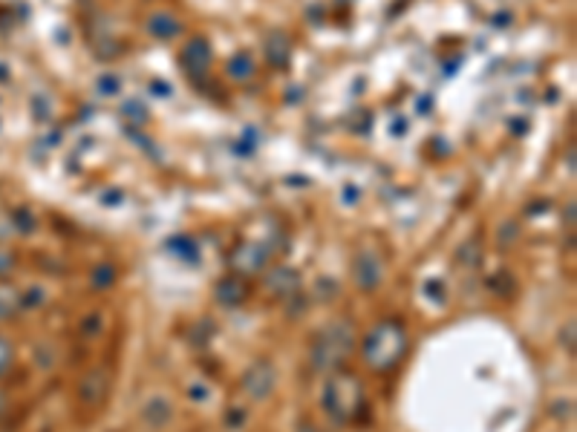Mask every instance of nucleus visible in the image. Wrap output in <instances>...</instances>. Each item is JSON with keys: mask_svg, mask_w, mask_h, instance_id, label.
<instances>
[{"mask_svg": "<svg viewBox=\"0 0 577 432\" xmlns=\"http://www.w3.org/2000/svg\"><path fill=\"white\" fill-rule=\"evenodd\" d=\"M314 291L321 294V300H332L338 294V282H332V280H321L318 285H314Z\"/></svg>", "mask_w": 577, "mask_h": 432, "instance_id": "412c9836", "label": "nucleus"}, {"mask_svg": "<svg viewBox=\"0 0 577 432\" xmlns=\"http://www.w3.org/2000/svg\"><path fill=\"white\" fill-rule=\"evenodd\" d=\"M190 398H208V389L205 386H190Z\"/></svg>", "mask_w": 577, "mask_h": 432, "instance_id": "bb28decb", "label": "nucleus"}, {"mask_svg": "<svg viewBox=\"0 0 577 432\" xmlns=\"http://www.w3.org/2000/svg\"><path fill=\"white\" fill-rule=\"evenodd\" d=\"M407 352V332L405 323L398 320H381L378 326L364 337L361 357L370 363L375 372H387L393 369Z\"/></svg>", "mask_w": 577, "mask_h": 432, "instance_id": "7ed1b4c3", "label": "nucleus"}, {"mask_svg": "<svg viewBox=\"0 0 577 432\" xmlns=\"http://www.w3.org/2000/svg\"><path fill=\"white\" fill-rule=\"evenodd\" d=\"M269 254H266V248H260V245H240L237 248V254H234V265L240 268V271H260V268L266 265Z\"/></svg>", "mask_w": 577, "mask_h": 432, "instance_id": "9d476101", "label": "nucleus"}, {"mask_svg": "<svg viewBox=\"0 0 577 432\" xmlns=\"http://www.w3.org/2000/svg\"><path fill=\"white\" fill-rule=\"evenodd\" d=\"M116 282V265L113 262H101L93 271V288H110Z\"/></svg>", "mask_w": 577, "mask_h": 432, "instance_id": "2eb2a0df", "label": "nucleus"}, {"mask_svg": "<svg viewBox=\"0 0 577 432\" xmlns=\"http://www.w3.org/2000/svg\"><path fill=\"white\" fill-rule=\"evenodd\" d=\"M214 297L222 309H237V305H242V300L249 297V285L242 277H222L214 288Z\"/></svg>", "mask_w": 577, "mask_h": 432, "instance_id": "6e6552de", "label": "nucleus"}, {"mask_svg": "<svg viewBox=\"0 0 577 432\" xmlns=\"http://www.w3.org/2000/svg\"><path fill=\"white\" fill-rule=\"evenodd\" d=\"M353 277H355V282H358L361 291H375L378 282H381V277H384L381 260L375 254H370V251H366V254H358L355 268H353Z\"/></svg>", "mask_w": 577, "mask_h": 432, "instance_id": "423d86ee", "label": "nucleus"}, {"mask_svg": "<svg viewBox=\"0 0 577 432\" xmlns=\"http://www.w3.org/2000/svg\"><path fill=\"white\" fill-rule=\"evenodd\" d=\"M12 268V257L9 254H0V274H6Z\"/></svg>", "mask_w": 577, "mask_h": 432, "instance_id": "a878e982", "label": "nucleus"}, {"mask_svg": "<svg viewBox=\"0 0 577 432\" xmlns=\"http://www.w3.org/2000/svg\"><path fill=\"white\" fill-rule=\"evenodd\" d=\"M81 332H84L87 337H98V334L104 332V317H101L98 312H93V314H87V317L81 320Z\"/></svg>", "mask_w": 577, "mask_h": 432, "instance_id": "f3484780", "label": "nucleus"}, {"mask_svg": "<svg viewBox=\"0 0 577 432\" xmlns=\"http://www.w3.org/2000/svg\"><path fill=\"white\" fill-rule=\"evenodd\" d=\"M274 386H277V372L269 360H257V363H251L246 369V375H242V392H246L254 404L266 401L274 392Z\"/></svg>", "mask_w": 577, "mask_h": 432, "instance_id": "20e7f679", "label": "nucleus"}, {"mask_svg": "<svg viewBox=\"0 0 577 432\" xmlns=\"http://www.w3.org/2000/svg\"><path fill=\"white\" fill-rule=\"evenodd\" d=\"M6 406H9V404H6V395L0 392V415H3V412H6Z\"/></svg>", "mask_w": 577, "mask_h": 432, "instance_id": "cd10ccee", "label": "nucleus"}, {"mask_svg": "<svg viewBox=\"0 0 577 432\" xmlns=\"http://www.w3.org/2000/svg\"><path fill=\"white\" fill-rule=\"evenodd\" d=\"M266 49H269V52H274L272 61H274L277 66H283V64L289 61V58H286V55H289V41L283 38V35H272L269 44H266Z\"/></svg>", "mask_w": 577, "mask_h": 432, "instance_id": "4468645a", "label": "nucleus"}, {"mask_svg": "<svg viewBox=\"0 0 577 432\" xmlns=\"http://www.w3.org/2000/svg\"><path fill=\"white\" fill-rule=\"evenodd\" d=\"M211 337H214V323L211 320H202L199 326H194V343L197 346H205Z\"/></svg>", "mask_w": 577, "mask_h": 432, "instance_id": "6ab92c4d", "label": "nucleus"}, {"mask_svg": "<svg viewBox=\"0 0 577 432\" xmlns=\"http://www.w3.org/2000/svg\"><path fill=\"white\" fill-rule=\"evenodd\" d=\"M12 360H15V349H12V343H6V340L0 337V377H3V375L12 369Z\"/></svg>", "mask_w": 577, "mask_h": 432, "instance_id": "aec40b11", "label": "nucleus"}, {"mask_svg": "<svg viewBox=\"0 0 577 432\" xmlns=\"http://www.w3.org/2000/svg\"><path fill=\"white\" fill-rule=\"evenodd\" d=\"M306 305H309V300H306L301 291H297V294L286 297V314H289V317H303Z\"/></svg>", "mask_w": 577, "mask_h": 432, "instance_id": "a211bd4d", "label": "nucleus"}, {"mask_svg": "<svg viewBox=\"0 0 577 432\" xmlns=\"http://www.w3.org/2000/svg\"><path fill=\"white\" fill-rule=\"evenodd\" d=\"M355 349V326L353 320H332L314 334L309 349V363L318 372H338L346 357Z\"/></svg>", "mask_w": 577, "mask_h": 432, "instance_id": "f257e3e1", "label": "nucleus"}, {"mask_svg": "<svg viewBox=\"0 0 577 432\" xmlns=\"http://www.w3.org/2000/svg\"><path fill=\"white\" fill-rule=\"evenodd\" d=\"M185 66L194 72H205L208 69V64H211V49H208V41L205 38H197V41H190L188 46H185Z\"/></svg>", "mask_w": 577, "mask_h": 432, "instance_id": "9b49d317", "label": "nucleus"}, {"mask_svg": "<svg viewBox=\"0 0 577 432\" xmlns=\"http://www.w3.org/2000/svg\"><path fill=\"white\" fill-rule=\"evenodd\" d=\"M107 395H110V372L98 366V369H90L84 377H81V386H78V398L81 404L87 406H98L107 401Z\"/></svg>", "mask_w": 577, "mask_h": 432, "instance_id": "39448f33", "label": "nucleus"}, {"mask_svg": "<svg viewBox=\"0 0 577 432\" xmlns=\"http://www.w3.org/2000/svg\"><path fill=\"white\" fill-rule=\"evenodd\" d=\"M225 424H229L231 429L242 426V424H246V412H242V409H231V412H229V418H225Z\"/></svg>", "mask_w": 577, "mask_h": 432, "instance_id": "5701e85b", "label": "nucleus"}, {"mask_svg": "<svg viewBox=\"0 0 577 432\" xmlns=\"http://www.w3.org/2000/svg\"><path fill=\"white\" fill-rule=\"evenodd\" d=\"M266 288L274 294V297H292L301 291V274L294 271V268H286V265H277L274 271H269L266 277Z\"/></svg>", "mask_w": 577, "mask_h": 432, "instance_id": "0eeeda50", "label": "nucleus"}, {"mask_svg": "<svg viewBox=\"0 0 577 432\" xmlns=\"http://www.w3.org/2000/svg\"><path fill=\"white\" fill-rule=\"evenodd\" d=\"M251 69H254V66H251V61H249V58H234V61H231V72H234L237 78L251 75Z\"/></svg>", "mask_w": 577, "mask_h": 432, "instance_id": "4be33fe9", "label": "nucleus"}, {"mask_svg": "<svg viewBox=\"0 0 577 432\" xmlns=\"http://www.w3.org/2000/svg\"><path fill=\"white\" fill-rule=\"evenodd\" d=\"M148 29H150V35H156V38H173V35L179 32V24L173 21L170 15L159 12V15H153L148 21Z\"/></svg>", "mask_w": 577, "mask_h": 432, "instance_id": "ddd939ff", "label": "nucleus"}, {"mask_svg": "<svg viewBox=\"0 0 577 432\" xmlns=\"http://www.w3.org/2000/svg\"><path fill=\"white\" fill-rule=\"evenodd\" d=\"M110 81H101V93H116L118 89V81H113V75H107Z\"/></svg>", "mask_w": 577, "mask_h": 432, "instance_id": "393cba45", "label": "nucleus"}, {"mask_svg": "<svg viewBox=\"0 0 577 432\" xmlns=\"http://www.w3.org/2000/svg\"><path fill=\"white\" fill-rule=\"evenodd\" d=\"M15 222L21 225V231H32V228H35V219H32V216H29L26 210H21V213H17V216H15Z\"/></svg>", "mask_w": 577, "mask_h": 432, "instance_id": "b1692460", "label": "nucleus"}, {"mask_svg": "<svg viewBox=\"0 0 577 432\" xmlns=\"http://www.w3.org/2000/svg\"><path fill=\"white\" fill-rule=\"evenodd\" d=\"M456 260H459V265H479V260H482V248H479V242H477V240L465 242V245L459 248Z\"/></svg>", "mask_w": 577, "mask_h": 432, "instance_id": "dca6fc26", "label": "nucleus"}, {"mask_svg": "<svg viewBox=\"0 0 577 432\" xmlns=\"http://www.w3.org/2000/svg\"><path fill=\"white\" fill-rule=\"evenodd\" d=\"M323 409H326V415L341 426L355 424L366 412L364 384L349 372H332V377L326 381V389H323Z\"/></svg>", "mask_w": 577, "mask_h": 432, "instance_id": "f03ea898", "label": "nucleus"}, {"mask_svg": "<svg viewBox=\"0 0 577 432\" xmlns=\"http://www.w3.org/2000/svg\"><path fill=\"white\" fill-rule=\"evenodd\" d=\"M297 432H318V429H314V426H301Z\"/></svg>", "mask_w": 577, "mask_h": 432, "instance_id": "c85d7f7f", "label": "nucleus"}, {"mask_svg": "<svg viewBox=\"0 0 577 432\" xmlns=\"http://www.w3.org/2000/svg\"><path fill=\"white\" fill-rule=\"evenodd\" d=\"M142 418H145L148 426L162 429V426H168L170 418H173V406H170L168 398L156 395V398H148V401H145V406H142Z\"/></svg>", "mask_w": 577, "mask_h": 432, "instance_id": "1a4fd4ad", "label": "nucleus"}, {"mask_svg": "<svg viewBox=\"0 0 577 432\" xmlns=\"http://www.w3.org/2000/svg\"><path fill=\"white\" fill-rule=\"evenodd\" d=\"M168 248H170L177 257H182L188 265H197V262H199V248H197L194 240H188V237H173V240L168 242Z\"/></svg>", "mask_w": 577, "mask_h": 432, "instance_id": "f8f14e48", "label": "nucleus"}]
</instances>
